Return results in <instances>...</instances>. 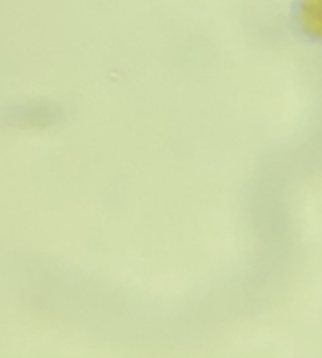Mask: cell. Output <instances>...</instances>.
<instances>
[{"label":"cell","instance_id":"cell-1","mask_svg":"<svg viewBox=\"0 0 322 358\" xmlns=\"http://www.w3.org/2000/svg\"><path fill=\"white\" fill-rule=\"evenodd\" d=\"M304 25L308 31L322 36V0H304Z\"/></svg>","mask_w":322,"mask_h":358}]
</instances>
